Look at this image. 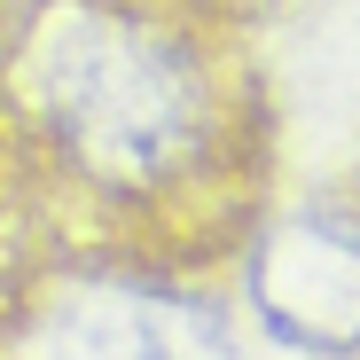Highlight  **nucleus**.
<instances>
[{"instance_id": "1", "label": "nucleus", "mask_w": 360, "mask_h": 360, "mask_svg": "<svg viewBox=\"0 0 360 360\" xmlns=\"http://www.w3.org/2000/svg\"><path fill=\"white\" fill-rule=\"evenodd\" d=\"M16 86L32 126L94 196H165L196 180L219 141V102L196 39L157 24L149 8H39L16 55Z\"/></svg>"}, {"instance_id": "2", "label": "nucleus", "mask_w": 360, "mask_h": 360, "mask_svg": "<svg viewBox=\"0 0 360 360\" xmlns=\"http://www.w3.org/2000/svg\"><path fill=\"white\" fill-rule=\"evenodd\" d=\"M32 360H227L219 306L141 274L79 282L32 329Z\"/></svg>"}, {"instance_id": "3", "label": "nucleus", "mask_w": 360, "mask_h": 360, "mask_svg": "<svg viewBox=\"0 0 360 360\" xmlns=\"http://www.w3.org/2000/svg\"><path fill=\"white\" fill-rule=\"evenodd\" d=\"M251 306L297 352L360 345V227L337 212L282 219L251 259Z\"/></svg>"}]
</instances>
